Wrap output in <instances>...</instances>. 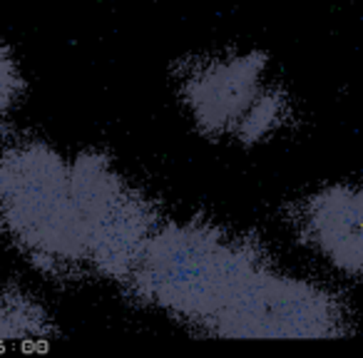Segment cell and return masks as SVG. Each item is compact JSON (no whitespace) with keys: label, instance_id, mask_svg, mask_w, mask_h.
Returning a JSON list of instances; mask_svg holds the SVG:
<instances>
[{"label":"cell","instance_id":"obj_1","mask_svg":"<svg viewBox=\"0 0 363 358\" xmlns=\"http://www.w3.org/2000/svg\"><path fill=\"white\" fill-rule=\"evenodd\" d=\"M279 274L257 242L207 219H184L160 222L125 284L199 333L252 338Z\"/></svg>","mask_w":363,"mask_h":358},{"label":"cell","instance_id":"obj_2","mask_svg":"<svg viewBox=\"0 0 363 358\" xmlns=\"http://www.w3.org/2000/svg\"><path fill=\"white\" fill-rule=\"evenodd\" d=\"M0 234L48 276L87 274L70 160L45 142L0 147Z\"/></svg>","mask_w":363,"mask_h":358},{"label":"cell","instance_id":"obj_3","mask_svg":"<svg viewBox=\"0 0 363 358\" xmlns=\"http://www.w3.org/2000/svg\"><path fill=\"white\" fill-rule=\"evenodd\" d=\"M70 167L82 219L87 274L125 284L147 239L160 227V214L105 155L82 152L72 157Z\"/></svg>","mask_w":363,"mask_h":358},{"label":"cell","instance_id":"obj_4","mask_svg":"<svg viewBox=\"0 0 363 358\" xmlns=\"http://www.w3.org/2000/svg\"><path fill=\"white\" fill-rule=\"evenodd\" d=\"M262 52L219 57L197 65L182 80V97L194 125L209 137L232 135L237 122L264 90Z\"/></svg>","mask_w":363,"mask_h":358},{"label":"cell","instance_id":"obj_5","mask_svg":"<svg viewBox=\"0 0 363 358\" xmlns=\"http://www.w3.org/2000/svg\"><path fill=\"white\" fill-rule=\"evenodd\" d=\"M296 227L328 267L363 281V184H331L298 204Z\"/></svg>","mask_w":363,"mask_h":358},{"label":"cell","instance_id":"obj_6","mask_svg":"<svg viewBox=\"0 0 363 358\" xmlns=\"http://www.w3.org/2000/svg\"><path fill=\"white\" fill-rule=\"evenodd\" d=\"M55 336L50 313L21 289L0 286V343H33Z\"/></svg>","mask_w":363,"mask_h":358},{"label":"cell","instance_id":"obj_7","mask_svg":"<svg viewBox=\"0 0 363 358\" xmlns=\"http://www.w3.org/2000/svg\"><path fill=\"white\" fill-rule=\"evenodd\" d=\"M286 117V97L277 90H267L264 87L262 95L249 105V110L237 122L232 137H237L244 145H254L262 142L277 130Z\"/></svg>","mask_w":363,"mask_h":358},{"label":"cell","instance_id":"obj_8","mask_svg":"<svg viewBox=\"0 0 363 358\" xmlns=\"http://www.w3.org/2000/svg\"><path fill=\"white\" fill-rule=\"evenodd\" d=\"M23 90H26V80H23L21 65L11 47L0 40V130L11 120L13 110L23 97Z\"/></svg>","mask_w":363,"mask_h":358}]
</instances>
